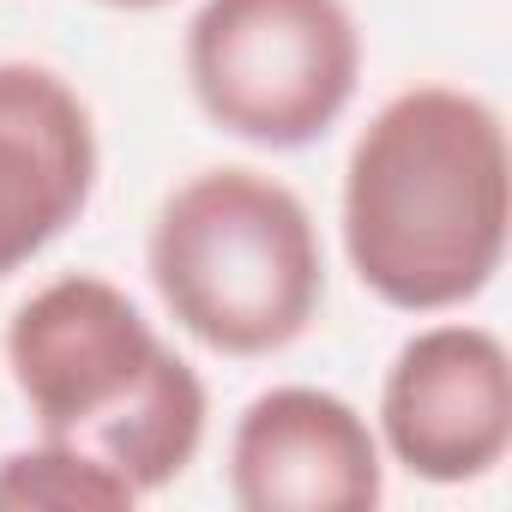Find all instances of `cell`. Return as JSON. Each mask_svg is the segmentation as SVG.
Segmentation results:
<instances>
[{"label": "cell", "instance_id": "cell-1", "mask_svg": "<svg viewBox=\"0 0 512 512\" xmlns=\"http://www.w3.org/2000/svg\"><path fill=\"white\" fill-rule=\"evenodd\" d=\"M344 260L368 296L398 314H452L476 302L512 223L506 121L458 85H410L374 109L344 163Z\"/></svg>", "mask_w": 512, "mask_h": 512}, {"label": "cell", "instance_id": "cell-2", "mask_svg": "<svg viewBox=\"0 0 512 512\" xmlns=\"http://www.w3.org/2000/svg\"><path fill=\"white\" fill-rule=\"evenodd\" d=\"M0 350L37 434L85 446L139 500L181 482L199 458L211 422L205 380L121 284L97 272L49 278L13 308Z\"/></svg>", "mask_w": 512, "mask_h": 512}, {"label": "cell", "instance_id": "cell-3", "mask_svg": "<svg viewBox=\"0 0 512 512\" xmlns=\"http://www.w3.org/2000/svg\"><path fill=\"white\" fill-rule=\"evenodd\" d=\"M145 272L169 320L211 356L290 350L326 302V247L296 187L223 163L187 175L151 217Z\"/></svg>", "mask_w": 512, "mask_h": 512}, {"label": "cell", "instance_id": "cell-4", "mask_svg": "<svg viewBox=\"0 0 512 512\" xmlns=\"http://www.w3.org/2000/svg\"><path fill=\"white\" fill-rule=\"evenodd\" d=\"M181 67L217 133L302 151L356 103L362 25L344 0H205L187 19Z\"/></svg>", "mask_w": 512, "mask_h": 512}, {"label": "cell", "instance_id": "cell-5", "mask_svg": "<svg viewBox=\"0 0 512 512\" xmlns=\"http://www.w3.org/2000/svg\"><path fill=\"white\" fill-rule=\"evenodd\" d=\"M512 446V356L488 326L440 320L404 338L380 386V452L416 482L464 488Z\"/></svg>", "mask_w": 512, "mask_h": 512}, {"label": "cell", "instance_id": "cell-6", "mask_svg": "<svg viewBox=\"0 0 512 512\" xmlns=\"http://www.w3.org/2000/svg\"><path fill=\"white\" fill-rule=\"evenodd\" d=\"M229 500L241 512H374L386 452L368 416L326 386H272L229 428Z\"/></svg>", "mask_w": 512, "mask_h": 512}, {"label": "cell", "instance_id": "cell-7", "mask_svg": "<svg viewBox=\"0 0 512 512\" xmlns=\"http://www.w3.org/2000/svg\"><path fill=\"white\" fill-rule=\"evenodd\" d=\"M97 169L91 103L43 61H0V278L79 223Z\"/></svg>", "mask_w": 512, "mask_h": 512}, {"label": "cell", "instance_id": "cell-8", "mask_svg": "<svg viewBox=\"0 0 512 512\" xmlns=\"http://www.w3.org/2000/svg\"><path fill=\"white\" fill-rule=\"evenodd\" d=\"M139 494L85 446L37 434L0 458V512H121Z\"/></svg>", "mask_w": 512, "mask_h": 512}, {"label": "cell", "instance_id": "cell-9", "mask_svg": "<svg viewBox=\"0 0 512 512\" xmlns=\"http://www.w3.org/2000/svg\"><path fill=\"white\" fill-rule=\"evenodd\" d=\"M103 7H115V13H157V7H169V0H103Z\"/></svg>", "mask_w": 512, "mask_h": 512}]
</instances>
